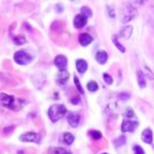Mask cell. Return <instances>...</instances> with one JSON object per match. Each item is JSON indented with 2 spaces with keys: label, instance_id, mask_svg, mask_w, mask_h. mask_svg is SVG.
I'll list each match as a JSON object with an SVG mask.
<instances>
[{
  "label": "cell",
  "instance_id": "obj_1",
  "mask_svg": "<svg viewBox=\"0 0 154 154\" xmlns=\"http://www.w3.org/2000/svg\"><path fill=\"white\" fill-rule=\"evenodd\" d=\"M67 113V109L64 105L62 104H56V105H51L48 109V116L51 122H57L60 119H63L64 116L66 115Z\"/></svg>",
  "mask_w": 154,
  "mask_h": 154
},
{
  "label": "cell",
  "instance_id": "obj_2",
  "mask_svg": "<svg viewBox=\"0 0 154 154\" xmlns=\"http://www.w3.org/2000/svg\"><path fill=\"white\" fill-rule=\"evenodd\" d=\"M0 104L5 106V107H8L10 109H14V111H19L20 108L16 106L15 103V97L12 95H8V94H5V93H1L0 94Z\"/></svg>",
  "mask_w": 154,
  "mask_h": 154
},
{
  "label": "cell",
  "instance_id": "obj_3",
  "mask_svg": "<svg viewBox=\"0 0 154 154\" xmlns=\"http://www.w3.org/2000/svg\"><path fill=\"white\" fill-rule=\"evenodd\" d=\"M14 59H15V62L17 63L18 65H28V64L32 60V58H31L30 55H28L27 53L23 51V50H19V51L15 53Z\"/></svg>",
  "mask_w": 154,
  "mask_h": 154
},
{
  "label": "cell",
  "instance_id": "obj_4",
  "mask_svg": "<svg viewBox=\"0 0 154 154\" xmlns=\"http://www.w3.org/2000/svg\"><path fill=\"white\" fill-rule=\"evenodd\" d=\"M136 16V10L132 6H125L123 10H122V23H126L131 21L133 18Z\"/></svg>",
  "mask_w": 154,
  "mask_h": 154
},
{
  "label": "cell",
  "instance_id": "obj_5",
  "mask_svg": "<svg viewBox=\"0 0 154 154\" xmlns=\"http://www.w3.org/2000/svg\"><path fill=\"white\" fill-rule=\"evenodd\" d=\"M19 140L21 142H32V143H39L40 142V135L35 132H27L23 133L19 136Z\"/></svg>",
  "mask_w": 154,
  "mask_h": 154
},
{
  "label": "cell",
  "instance_id": "obj_6",
  "mask_svg": "<svg viewBox=\"0 0 154 154\" xmlns=\"http://www.w3.org/2000/svg\"><path fill=\"white\" fill-rule=\"evenodd\" d=\"M137 126H139V122L137 121H132V119H127L123 121L121 130H122L123 133H125V132H134Z\"/></svg>",
  "mask_w": 154,
  "mask_h": 154
},
{
  "label": "cell",
  "instance_id": "obj_7",
  "mask_svg": "<svg viewBox=\"0 0 154 154\" xmlns=\"http://www.w3.org/2000/svg\"><path fill=\"white\" fill-rule=\"evenodd\" d=\"M54 64L58 69H59V72L66 70V67H67V58L64 55H58V56L55 57Z\"/></svg>",
  "mask_w": 154,
  "mask_h": 154
},
{
  "label": "cell",
  "instance_id": "obj_8",
  "mask_svg": "<svg viewBox=\"0 0 154 154\" xmlns=\"http://www.w3.org/2000/svg\"><path fill=\"white\" fill-rule=\"evenodd\" d=\"M67 122L72 127H77L79 125V122H81V116L78 113L70 112L67 115Z\"/></svg>",
  "mask_w": 154,
  "mask_h": 154
},
{
  "label": "cell",
  "instance_id": "obj_9",
  "mask_svg": "<svg viewBox=\"0 0 154 154\" xmlns=\"http://www.w3.org/2000/svg\"><path fill=\"white\" fill-rule=\"evenodd\" d=\"M86 23H87V17H85V16L82 15V14L77 15L76 17H75V19H74V26H75V28H77V29L83 28Z\"/></svg>",
  "mask_w": 154,
  "mask_h": 154
},
{
  "label": "cell",
  "instance_id": "obj_10",
  "mask_svg": "<svg viewBox=\"0 0 154 154\" xmlns=\"http://www.w3.org/2000/svg\"><path fill=\"white\" fill-rule=\"evenodd\" d=\"M142 140L144 143H146V144H151V143L153 142V133L151 131L150 128H146V130H144L142 133Z\"/></svg>",
  "mask_w": 154,
  "mask_h": 154
},
{
  "label": "cell",
  "instance_id": "obj_11",
  "mask_svg": "<svg viewBox=\"0 0 154 154\" xmlns=\"http://www.w3.org/2000/svg\"><path fill=\"white\" fill-rule=\"evenodd\" d=\"M78 40H79V44H81L82 46H88L89 44L93 42V37L89 34H82V35H79V38H78Z\"/></svg>",
  "mask_w": 154,
  "mask_h": 154
},
{
  "label": "cell",
  "instance_id": "obj_12",
  "mask_svg": "<svg viewBox=\"0 0 154 154\" xmlns=\"http://www.w3.org/2000/svg\"><path fill=\"white\" fill-rule=\"evenodd\" d=\"M95 58H96V60L98 63H100V65H104V64H106V62H107V54H106V51H104V50H100V51H97L96 55H95Z\"/></svg>",
  "mask_w": 154,
  "mask_h": 154
},
{
  "label": "cell",
  "instance_id": "obj_13",
  "mask_svg": "<svg viewBox=\"0 0 154 154\" xmlns=\"http://www.w3.org/2000/svg\"><path fill=\"white\" fill-rule=\"evenodd\" d=\"M76 68L79 73H85L87 70V63L84 59H77L76 60Z\"/></svg>",
  "mask_w": 154,
  "mask_h": 154
},
{
  "label": "cell",
  "instance_id": "obj_14",
  "mask_svg": "<svg viewBox=\"0 0 154 154\" xmlns=\"http://www.w3.org/2000/svg\"><path fill=\"white\" fill-rule=\"evenodd\" d=\"M68 77H69V74L68 72H66V70H62V72H59L57 75V82L59 84H64L65 82L68 81Z\"/></svg>",
  "mask_w": 154,
  "mask_h": 154
},
{
  "label": "cell",
  "instance_id": "obj_15",
  "mask_svg": "<svg viewBox=\"0 0 154 154\" xmlns=\"http://www.w3.org/2000/svg\"><path fill=\"white\" fill-rule=\"evenodd\" d=\"M132 31H133V28H132L131 26H126V27H124L123 29L121 30L119 36H121V37H123V38H125V39H128L132 35Z\"/></svg>",
  "mask_w": 154,
  "mask_h": 154
},
{
  "label": "cell",
  "instance_id": "obj_16",
  "mask_svg": "<svg viewBox=\"0 0 154 154\" xmlns=\"http://www.w3.org/2000/svg\"><path fill=\"white\" fill-rule=\"evenodd\" d=\"M48 154H72L67 150L63 149V147H51L48 151Z\"/></svg>",
  "mask_w": 154,
  "mask_h": 154
},
{
  "label": "cell",
  "instance_id": "obj_17",
  "mask_svg": "<svg viewBox=\"0 0 154 154\" xmlns=\"http://www.w3.org/2000/svg\"><path fill=\"white\" fill-rule=\"evenodd\" d=\"M74 140H75V137H74V135L70 134V133H65V134L63 135V141H64V143L67 144V145L73 144Z\"/></svg>",
  "mask_w": 154,
  "mask_h": 154
},
{
  "label": "cell",
  "instance_id": "obj_18",
  "mask_svg": "<svg viewBox=\"0 0 154 154\" xmlns=\"http://www.w3.org/2000/svg\"><path fill=\"white\" fill-rule=\"evenodd\" d=\"M137 82H139L140 87H142V88L145 87V85H146V83H145V77H144V74L141 70H137Z\"/></svg>",
  "mask_w": 154,
  "mask_h": 154
},
{
  "label": "cell",
  "instance_id": "obj_19",
  "mask_svg": "<svg viewBox=\"0 0 154 154\" xmlns=\"http://www.w3.org/2000/svg\"><path fill=\"white\" fill-rule=\"evenodd\" d=\"M125 143H126V137H125L124 135H122V136L117 137L116 140H114V145H115L116 147H121L122 145H124Z\"/></svg>",
  "mask_w": 154,
  "mask_h": 154
},
{
  "label": "cell",
  "instance_id": "obj_20",
  "mask_svg": "<svg viewBox=\"0 0 154 154\" xmlns=\"http://www.w3.org/2000/svg\"><path fill=\"white\" fill-rule=\"evenodd\" d=\"M89 136L92 137L93 140H95V141H97V140H100L102 139V133H100V131H95V130H91V131L88 132Z\"/></svg>",
  "mask_w": 154,
  "mask_h": 154
},
{
  "label": "cell",
  "instance_id": "obj_21",
  "mask_svg": "<svg viewBox=\"0 0 154 154\" xmlns=\"http://www.w3.org/2000/svg\"><path fill=\"white\" fill-rule=\"evenodd\" d=\"M87 89H88L89 92H96L97 89H98V84H97L96 82L94 81H91L87 83Z\"/></svg>",
  "mask_w": 154,
  "mask_h": 154
},
{
  "label": "cell",
  "instance_id": "obj_22",
  "mask_svg": "<svg viewBox=\"0 0 154 154\" xmlns=\"http://www.w3.org/2000/svg\"><path fill=\"white\" fill-rule=\"evenodd\" d=\"M112 39H113V44H114V45L117 47V49H119L121 53H125V47L122 46V45L119 44V42L117 40V37H116V36H113Z\"/></svg>",
  "mask_w": 154,
  "mask_h": 154
},
{
  "label": "cell",
  "instance_id": "obj_23",
  "mask_svg": "<svg viewBox=\"0 0 154 154\" xmlns=\"http://www.w3.org/2000/svg\"><path fill=\"white\" fill-rule=\"evenodd\" d=\"M81 14H82V15H84L85 17H87V18H89V17H92V15H93L92 10H91V9H89L88 7H86V6H84V7H82V9H81Z\"/></svg>",
  "mask_w": 154,
  "mask_h": 154
},
{
  "label": "cell",
  "instance_id": "obj_24",
  "mask_svg": "<svg viewBox=\"0 0 154 154\" xmlns=\"http://www.w3.org/2000/svg\"><path fill=\"white\" fill-rule=\"evenodd\" d=\"M74 83H75V85H76V88H77V91L81 93L82 95L84 94V89H83V87H82V85H81V82L78 81V77H76V76H74Z\"/></svg>",
  "mask_w": 154,
  "mask_h": 154
},
{
  "label": "cell",
  "instance_id": "obj_25",
  "mask_svg": "<svg viewBox=\"0 0 154 154\" xmlns=\"http://www.w3.org/2000/svg\"><path fill=\"white\" fill-rule=\"evenodd\" d=\"M15 44L16 45H18V46H20V45H23L25 42H26V38L23 37V36H17V37H15Z\"/></svg>",
  "mask_w": 154,
  "mask_h": 154
},
{
  "label": "cell",
  "instance_id": "obj_26",
  "mask_svg": "<svg viewBox=\"0 0 154 154\" xmlns=\"http://www.w3.org/2000/svg\"><path fill=\"white\" fill-rule=\"evenodd\" d=\"M103 78H104L105 83L107 85H112L113 84V77L109 75V74H103Z\"/></svg>",
  "mask_w": 154,
  "mask_h": 154
},
{
  "label": "cell",
  "instance_id": "obj_27",
  "mask_svg": "<svg viewBox=\"0 0 154 154\" xmlns=\"http://www.w3.org/2000/svg\"><path fill=\"white\" fill-rule=\"evenodd\" d=\"M133 150H134V154H145L144 153V150L140 145H135L133 147Z\"/></svg>",
  "mask_w": 154,
  "mask_h": 154
},
{
  "label": "cell",
  "instance_id": "obj_28",
  "mask_svg": "<svg viewBox=\"0 0 154 154\" xmlns=\"http://www.w3.org/2000/svg\"><path fill=\"white\" fill-rule=\"evenodd\" d=\"M119 97L121 98V100H128V98L131 97V95H130L128 93H119Z\"/></svg>",
  "mask_w": 154,
  "mask_h": 154
},
{
  "label": "cell",
  "instance_id": "obj_29",
  "mask_svg": "<svg viewBox=\"0 0 154 154\" xmlns=\"http://www.w3.org/2000/svg\"><path fill=\"white\" fill-rule=\"evenodd\" d=\"M125 116H126L127 119L133 117V116H134V112H133V109H132V108H127L126 113H125Z\"/></svg>",
  "mask_w": 154,
  "mask_h": 154
},
{
  "label": "cell",
  "instance_id": "obj_30",
  "mask_svg": "<svg viewBox=\"0 0 154 154\" xmlns=\"http://www.w3.org/2000/svg\"><path fill=\"white\" fill-rule=\"evenodd\" d=\"M11 130H14V126L5 127V128H4V134H5V135L10 134V133H11Z\"/></svg>",
  "mask_w": 154,
  "mask_h": 154
},
{
  "label": "cell",
  "instance_id": "obj_31",
  "mask_svg": "<svg viewBox=\"0 0 154 154\" xmlns=\"http://www.w3.org/2000/svg\"><path fill=\"white\" fill-rule=\"evenodd\" d=\"M107 9H108V11H109V16H111L112 18H114V17H115V12L113 11L112 7H111V6H107Z\"/></svg>",
  "mask_w": 154,
  "mask_h": 154
},
{
  "label": "cell",
  "instance_id": "obj_32",
  "mask_svg": "<svg viewBox=\"0 0 154 154\" xmlns=\"http://www.w3.org/2000/svg\"><path fill=\"white\" fill-rule=\"evenodd\" d=\"M145 69H146V73L149 74V76H150L149 78H151V79H153L154 76H153V74H152V73L150 72V69H149V67H145Z\"/></svg>",
  "mask_w": 154,
  "mask_h": 154
},
{
  "label": "cell",
  "instance_id": "obj_33",
  "mask_svg": "<svg viewBox=\"0 0 154 154\" xmlns=\"http://www.w3.org/2000/svg\"><path fill=\"white\" fill-rule=\"evenodd\" d=\"M56 10H57V12H60L64 10V8L60 7V5H57V6H56Z\"/></svg>",
  "mask_w": 154,
  "mask_h": 154
},
{
  "label": "cell",
  "instance_id": "obj_34",
  "mask_svg": "<svg viewBox=\"0 0 154 154\" xmlns=\"http://www.w3.org/2000/svg\"><path fill=\"white\" fill-rule=\"evenodd\" d=\"M72 102H73L74 104H77V103H78V98H73V100H72Z\"/></svg>",
  "mask_w": 154,
  "mask_h": 154
},
{
  "label": "cell",
  "instance_id": "obj_35",
  "mask_svg": "<svg viewBox=\"0 0 154 154\" xmlns=\"http://www.w3.org/2000/svg\"><path fill=\"white\" fill-rule=\"evenodd\" d=\"M103 154H107V153H103Z\"/></svg>",
  "mask_w": 154,
  "mask_h": 154
}]
</instances>
